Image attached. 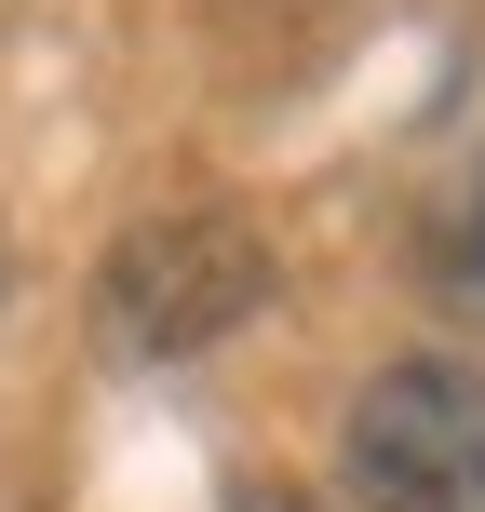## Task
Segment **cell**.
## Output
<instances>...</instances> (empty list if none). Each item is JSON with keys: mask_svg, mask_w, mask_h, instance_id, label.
<instances>
[{"mask_svg": "<svg viewBox=\"0 0 485 512\" xmlns=\"http://www.w3.org/2000/svg\"><path fill=\"white\" fill-rule=\"evenodd\" d=\"M243 512H310V499H243Z\"/></svg>", "mask_w": 485, "mask_h": 512, "instance_id": "cell-4", "label": "cell"}, {"mask_svg": "<svg viewBox=\"0 0 485 512\" xmlns=\"http://www.w3.org/2000/svg\"><path fill=\"white\" fill-rule=\"evenodd\" d=\"M418 270H432V297L459 310V324H485V162L432 203V256H418Z\"/></svg>", "mask_w": 485, "mask_h": 512, "instance_id": "cell-3", "label": "cell"}, {"mask_svg": "<svg viewBox=\"0 0 485 512\" xmlns=\"http://www.w3.org/2000/svg\"><path fill=\"white\" fill-rule=\"evenodd\" d=\"M256 297H270V243H256V216H230V203L149 216V230L108 256V283H95V337H108L122 364H189V351H216Z\"/></svg>", "mask_w": 485, "mask_h": 512, "instance_id": "cell-1", "label": "cell"}, {"mask_svg": "<svg viewBox=\"0 0 485 512\" xmlns=\"http://www.w3.org/2000/svg\"><path fill=\"white\" fill-rule=\"evenodd\" d=\"M337 472L364 512H485V364H378L337 432Z\"/></svg>", "mask_w": 485, "mask_h": 512, "instance_id": "cell-2", "label": "cell"}]
</instances>
